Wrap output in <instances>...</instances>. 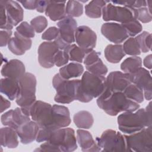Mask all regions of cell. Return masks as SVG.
Wrapping results in <instances>:
<instances>
[{"mask_svg":"<svg viewBox=\"0 0 152 152\" xmlns=\"http://www.w3.org/2000/svg\"><path fill=\"white\" fill-rule=\"evenodd\" d=\"M126 30L129 36L134 37L142 30V26L137 20L133 18L129 21L121 24Z\"/></svg>","mask_w":152,"mask_h":152,"instance_id":"74e56055","label":"cell"},{"mask_svg":"<svg viewBox=\"0 0 152 152\" xmlns=\"http://www.w3.org/2000/svg\"><path fill=\"white\" fill-rule=\"evenodd\" d=\"M60 75L65 80L80 77L84 72V67L78 62H71L61 67L59 70Z\"/></svg>","mask_w":152,"mask_h":152,"instance_id":"83f0119b","label":"cell"},{"mask_svg":"<svg viewBox=\"0 0 152 152\" xmlns=\"http://www.w3.org/2000/svg\"><path fill=\"white\" fill-rule=\"evenodd\" d=\"M110 2L115 5H121L124 7L131 8H139L147 7L146 1H111Z\"/></svg>","mask_w":152,"mask_h":152,"instance_id":"b9f144b4","label":"cell"},{"mask_svg":"<svg viewBox=\"0 0 152 152\" xmlns=\"http://www.w3.org/2000/svg\"><path fill=\"white\" fill-rule=\"evenodd\" d=\"M100 52L93 49L86 54L83 60V62L86 66L91 65V64L97 62L100 58Z\"/></svg>","mask_w":152,"mask_h":152,"instance_id":"ee69618b","label":"cell"},{"mask_svg":"<svg viewBox=\"0 0 152 152\" xmlns=\"http://www.w3.org/2000/svg\"><path fill=\"white\" fill-rule=\"evenodd\" d=\"M36 140L37 142H45L35 151L70 152L77 148L75 131L71 128H62L53 131L40 128Z\"/></svg>","mask_w":152,"mask_h":152,"instance_id":"6da1fadb","label":"cell"},{"mask_svg":"<svg viewBox=\"0 0 152 152\" xmlns=\"http://www.w3.org/2000/svg\"><path fill=\"white\" fill-rule=\"evenodd\" d=\"M48 4V1H37L36 10L39 12H43L45 11L46 7Z\"/></svg>","mask_w":152,"mask_h":152,"instance_id":"f907efd6","label":"cell"},{"mask_svg":"<svg viewBox=\"0 0 152 152\" xmlns=\"http://www.w3.org/2000/svg\"><path fill=\"white\" fill-rule=\"evenodd\" d=\"M5 2L6 1H0V25L1 30H5L7 26Z\"/></svg>","mask_w":152,"mask_h":152,"instance_id":"bcb514c9","label":"cell"},{"mask_svg":"<svg viewBox=\"0 0 152 152\" xmlns=\"http://www.w3.org/2000/svg\"><path fill=\"white\" fill-rule=\"evenodd\" d=\"M24 64L18 59H14L5 63L2 66L1 73L5 78H11L19 81L26 73Z\"/></svg>","mask_w":152,"mask_h":152,"instance_id":"d6986e66","label":"cell"},{"mask_svg":"<svg viewBox=\"0 0 152 152\" xmlns=\"http://www.w3.org/2000/svg\"><path fill=\"white\" fill-rule=\"evenodd\" d=\"M150 102L145 109L134 112H124L118 116L119 129L123 133L131 134L145 127L151 126V112Z\"/></svg>","mask_w":152,"mask_h":152,"instance_id":"3957f363","label":"cell"},{"mask_svg":"<svg viewBox=\"0 0 152 152\" xmlns=\"http://www.w3.org/2000/svg\"><path fill=\"white\" fill-rule=\"evenodd\" d=\"M75 41L80 48L89 52L96 45L97 35L90 27L80 26L75 30Z\"/></svg>","mask_w":152,"mask_h":152,"instance_id":"5bb4252c","label":"cell"},{"mask_svg":"<svg viewBox=\"0 0 152 152\" xmlns=\"http://www.w3.org/2000/svg\"><path fill=\"white\" fill-rule=\"evenodd\" d=\"M131 83L125 73L118 71H112L106 78L105 89L113 92H123Z\"/></svg>","mask_w":152,"mask_h":152,"instance_id":"ac0fdd59","label":"cell"},{"mask_svg":"<svg viewBox=\"0 0 152 152\" xmlns=\"http://www.w3.org/2000/svg\"><path fill=\"white\" fill-rule=\"evenodd\" d=\"M125 74L131 83L143 91L145 99L150 100L152 95V81L149 71L144 68L141 67L133 73Z\"/></svg>","mask_w":152,"mask_h":152,"instance_id":"7c38bea8","label":"cell"},{"mask_svg":"<svg viewBox=\"0 0 152 152\" xmlns=\"http://www.w3.org/2000/svg\"><path fill=\"white\" fill-rule=\"evenodd\" d=\"M48 22L46 17L42 15L36 17L30 21V25L37 33L42 32L48 26Z\"/></svg>","mask_w":152,"mask_h":152,"instance_id":"60d3db41","label":"cell"},{"mask_svg":"<svg viewBox=\"0 0 152 152\" xmlns=\"http://www.w3.org/2000/svg\"><path fill=\"white\" fill-rule=\"evenodd\" d=\"M86 68L89 72L97 75L104 76L108 71L107 66L103 64L100 58L91 65L86 66Z\"/></svg>","mask_w":152,"mask_h":152,"instance_id":"f35d334b","label":"cell"},{"mask_svg":"<svg viewBox=\"0 0 152 152\" xmlns=\"http://www.w3.org/2000/svg\"><path fill=\"white\" fill-rule=\"evenodd\" d=\"M64 50L67 53L69 61L78 63L83 62L86 54L88 52L81 49L75 44H71L69 45Z\"/></svg>","mask_w":152,"mask_h":152,"instance_id":"1f68e13d","label":"cell"},{"mask_svg":"<svg viewBox=\"0 0 152 152\" xmlns=\"http://www.w3.org/2000/svg\"><path fill=\"white\" fill-rule=\"evenodd\" d=\"M66 16L70 17H78L83 13V5L78 1H68L66 2Z\"/></svg>","mask_w":152,"mask_h":152,"instance_id":"836d02e7","label":"cell"},{"mask_svg":"<svg viewBox=\"0 0 152 152\" xmlns=\"http://www.w3.org/2000/svg\"><path fill=\"white\" fill-rule=\"evenodd\" d=\"M81 80H65L56 74L52 79V85L56 90L55 102L61 104H69L77 100Z\"/></svg>","mask_w":152,"mask_h":152,"instance_id":"8992f818","label":"cell"},{"mask_svg":"<svg viewBox=\"0 0 152 152\" xmlns=\"http://www.w3.org/2000/svg\"><path fill=\"white\" fill-rule=\"evenodd\" d=\"M16 31L21 36L28 39L33 38L35 36L34 28L27 21L21 22L16 27Z\"/></svg>","mask_w":152,"mask_h":152,"instance_id":"ab89813d","label":"cell"},{"mask_svg":"<svg viewBox=\"0 0 152 152\" xmlns=\"http://www.w3.org/2000/svg\"><path fill=\"white\" fill-rule=\"evenodd\" d=\"M102 34L110 42L120 44L128 37V34L121 24L105 23L101 27Z\"/></svg>","mask_w":152,"mask_h":152,"instance_id":"9a60e30c","label":"cell"},{"mask_svg":"<svg viewBox=\"0 0 152 152\" xmlns=\"http://www.w3.org/2000/svg\"><path fill=\"white\" fill-rule=\"evenodd\" d=\"M127 151L151 152L152 128L145 127L142 129L129 134L124 135Z\"/></svg>","mask_w":152,"mask_h":152,"instance_id":"52a82bcc","label":"cell"},{"mask_svg":"<svg viewBox=\"0 0 152 152\" xmlns=\"http://www.w3.org/2000/svg\"><path fill=\"white\" fill-rule=\"evenodd\" d=\"M59 29L56 27H50L42 35V39L47 41L55 40L59 36Z\"/></svg>","mask_w":152,"mask_h":152,"instance_id":"f6af8a7d","label":"cell"},{"mask_svg":"<svg viewBox=\"0 0 152 152\" xmlns=\"http://www.w3.org/2000/svg\"><path fill=\"white\" fill-rule=\"evenodd\" d=\"M18 81L20 90L16 103L24 114L30 116L31 107L36 101V78L33 74L26 72Z\"/></svg>","mask_w":152,"mask_h":152,"instance_id":"5b68a950","label":"cell"},{"mask_svg":"<svg viewBox=\"0 0 152 152\" xmlns=\"http://www.w3.org/2000/svg\"><path fill=\"white\" fill-rule=\"evenodd\" d=\"M96 141L101 151H127L124 135L115 130H105Z\"/></svg>","mask_w":152,"mask_h":152,"instance_id":"ba28073f","label":"cell"},{"mask_svg":"<svg viewBox=\"0 0 152 152\" xmlns=\"http://www.w3.org/2000/svg\"><path fill=\"white\" fill-rule=\"evenodd\" d=\"M131 9L134 14V18L137 20L138 21H140L143 23H147L151 21V12H150L147 7Z\"/></svg>","mask_w":152,"mask_h":152,"instance_id":"8d00e7d4","label":"cell"},{"mask_svg":"<svg viewBox=\"0 0 152 152\" xmlns=\"http://www.w3.org/2000/svg\"><path fill=\"white\" fill-rule=\"evenodd\" d=\"M39 129L37 123L30 120L20 126L16 131L21 142L23 144H28L36 139Z\"/></svg>","mask_w":152,"mask_h":152,"instance_id":"44dd1931","label":"cell"},{"mask_svg":"<svg viewBox=\"0 0 152 152\" xmlns=\"http://www.w3.org/2000/svg\"><path fill=\"white\" fill-rule=\"evenodd\" d=\"M77 140L83 151H101V148L96 141L93 139L92 135L88 131L82 129H77Z\"/></svg>","mask_w":152,"mask_h":152,"instance_id":"603a6c76","label":"cell"},{"mask_svg":"<svg viewBox=\"0 0 152 152\" xmlns=\"http://www.w3.org/2000/svg\"><path fill=\"white\" fill-rule=\"evenodd\" d=\"M123 92L128 99L138 103H141L144 101L143 91L132 83L128 85Z\"/></svg>","mask_w":152,"mask_h":152,"instance_id":"d6a6232c","label":"cell"},{"mask_svg":"<svg viewBox=\"0 0 152 152\" xmlns=\"http://www.w3.org/2000/svg\"><path fill=\"white\" fill-rule=\"evenodd\" d=\"M5 8L7 17V26L5 30H12L14 26L23 19L24 11L19 3L15 1H6Z\"/></svg>","mask_w":152,"mask_h":152,"instance_id":"e0dca14e","label":"cell"},{"mask_svg":"<svg viewBox=\"0 0 152 152\" xmlns=\"http://www.w3.org/2000/svg\"><path fill=\"white\" fill-rule=\"evenodd\" d=\"M53 124L52 129L67 127L71 124L70 113L68 108L65 106L53 104L52 106Z\"/></svg>","mask_w":152,"mask_h":152,"instance_id":"ffe728a7","label":"cell"},{"mask_svg":"<svg viewBox=\"0 0 152 152\" xmlns=\"http://www.w3.org/2000/svg\"><path fill=\"white\" fill-rule=\"evenodd\" d=\"M105 88L104 76L95 75L87 71H85L81 80L77 100L83 103H88L94 98L100 96Z\"/></svg>","mask_w":152,"mask_h":152,"instance_id":"277c9868","label":"cell"},{"mask_svg":"<svg viewBox=\"0 0 152 152\" xmlns=\"http://www.w3.org/2000/svg\"><path fill=\"white\" fill-rule=\"evenodd\" d=\"M12 31L7 30H1L0 31V46L1 47L5 46L8 45L11 39Z\"/></svg>","mask_w":152,"mask_h":152,"instance_id":"7dc6e473","label":"cell"},{"mask_svg":"<svg viewBox=\"0 0 152 152\" xmlns=\"http://www.w3.org/2000/svg\"><path fill=\"white\" fill-rule=\"evenodd\" d=\"M59 50L55 41L42 42L38 48V61L41 66L45 68H52L55 64L54 57Z\"/></svg>","mask_w":152,"mask_h":152,"instance_id":"4fadbf2b","label":"cell"},{"mask_svg":"<svg viewBox=\"0 0 152 152\" xmlns=\"http://www.w3.org/2000/svg\"><path fill=\"white\" fill-rule=\"evenodd\" d=\"M69 61L67 53L64 50H59L54 57V64L57 66H62L66 65Z\"/></svg>","mask_w":152,"mask_h":152,"instance_id":"7bdbcfd3","label":"cell"},{"mask_svg":"<svg viewBox=\"0 0 152 152\" xmlns=\"http://www.w3.org/2000/svg\"><path fill=\"white\" fill-rule=\"evenodd\" d=\"M1 112L2 113L11 106V103L9 100L5 99L2 95L1 96Z\"/></svg>","mask_w":152,"mask_h":152,"instance_id":"681fc988","label":"cell"},{"mask_svg":"<svg viewBox=\"0 0 152 152\" xmlns=\"http://www.w3.org/2000/svg\"><path fill=\"white\" fill-rule=\"evenodd\" d=\"M59 36L54 40L60 50H64L75 42V32L77 23L75 19L66 16L57 23Z\"/></svg>","mask_w":152,"mask_h":152,"instance_id":"30bf717a","label":"cell"},{"mask_svg":"<svg viewBox=\"0 0 152 152\" xmlns=\"http://www.w3.org/2000/svg\"><path fill=\"white\" fill-rule=\"evenodd\" d=\"M138 43L141 52L143 53L148 52L151 48V33L144 31L135 37Z\"/></svg>","mask_w":152,"mask_h":152,"instance_id":"d590c367","label":"cell"},{"mask_svg":"<svg viewBox=\"0 0 152 152\" xmlns=\"http://www.w3.org/2000/svg\"><path fill=\"white\" fill-rule=\"evenodd\" d=\"M66 1H48V4L45 11L46 15L53 21L64 19L66 17Z\"/></svg>","mask_w":152,"mask_h":152,"instance_id":"cb8c5ba5","label":"cell"},{"mask_svg":"<svg viewBox=\"0 0 152 152\" xmlns=\"http://www.w3.org/2000/svg\"><path fill=\"white\" fill-rule=\"evenodd\" d=\"M30 121V116L24 114L20 107L10 110L2 114L1 117V121L4 125L15 130Z\"/></svg>","mask_w":152,"mask_h":152,"instance_id":"2e32d148","label":"cell"},{"mask_svg":"<svg viewBox=\"0 0 152 152\" xmlns=\"http://www.w3.org/2000/svg\"><path fill=\"white\" fill-rule=\"evenodd\" d=\"M73 121L77 127L83 129L90 128L94 123L93 115L87 110H81L75 113Z\"/></svg>","mask_w":152,"mask_h":152,"instance_id":"f1b7e54d","label":"cell"},{"mask_svg":"<svg viewBox=\"0 0 152 152\" xmlns=\"http://www.w3.org/2000/svg\"><path fill=\"white\" fill-rule=\"evenodd\" d=\"M97 106L107 115L116 116L121 112H135L139 103L128 99L124 92H113L105 89L97 99Z\"/></svg>","mask_w":152,"mask_h":152,"instance_id":"7a4b0ae2","label":"cell"},{"mask_svg":"<svg viewBox=\"0 0 152 152\" xmlns=\"http://www.w3.org/2000/svg\"><path fill=\"white\" fill-rule=\"evenodd\" d=\"M32 45V40L30 39L26 38L16 31L14 32V36L11 37L8 43V49L14 55H22L29 50Z\"/></svg>","mask_w":152,"mask_h":152,"instance_id":"7402d4cb","label":"cell"},{"mask_svg":"<svg viewBox=\"0 0 152 152\" xmlns=\"http://www.w3.org/2000/svg\"><path fill=\"white\" fill-rule=\"evenodd\" d=\"M20 90L19 81L11 78H4L0 80L1 93L5 94L11 100L16 99Z\"/></svg>","mask_w":152,"mask_h":152,"instance_id":"d4e9b609","label":"cell"},{"mask_svg":"<svg viewBox=\"0 0 152 152\" xmlns=\"http://www.w3.org/2000/svg\"><path fill=\"white\" fill-rule=\"evenodd\" d=\"M20 3H21L23 6L27 10H34L37 8V1H33V0H30V1H20Z\"/></svg>","mask_w":152,"mask_h":152,"instance_id":"c3c4849f","label":"cell"},{"mask_svg":"<svg viewBox=\"0 0 152 152\" xmlns=\"http://www.w3.org/2000/svg\"><path fill=\"white\" fill-rule=\"evenodd\" d=\"M142 66V59L138 56H132L125 59L121 64V69L124 73L131 74Z\"/></svg>","mask_w":152,"mask_h":152,"instance_id":"4dcf8cb0","label":"cell"},{"mask_svg":"<svg viewBox=\"0 0 152 152\" xmlns=\"http://www.w3.org/2000/svg\"><path fill=\"white\" fill-rule=\"evenodd\" d=\"M18 135L17 131L10 126L2 127L0 129L1 144L4 147L15 148L18 145Z\"/></svg>","mask_w":152,"mask_h":152,"instance_id":"484cf974","label":"cell"},{"mask_svg":"<svg viewBox=\"0 0 152 152\" xmlns=\"http://www.w3.org/2000/svg\"><path fill=\"white\" fill-rule=\"evenodd\" d=\"M125 54L131 56H138L141 54V50L135 37L128 38L122 45Z\"/></svg>","mask_w":152,"mask_h":152,"instance_id":"e575fe53","label":"cell"},{"mask_svg":"<svg viewBox=\"0 0 152 152\" xmlns=\"http://www.w3.org/2000/svg\"><path fill=\"white\" fill-rule=\"evenodd\" d=\"M30 117L36 122L40 128L52 130V106L46 102L36 100L30 109Z\"/></svg>","mask_w":152,"mask_h":152,"instance_id":"9c48e42d","label":"cell"},{"mask_svg":"<svg viewBox=\"0 0 152 152\" xmlns=\"http://www.w3.org/2000/svg\"><path fill=\"white\" fill-rule=\"evenodd\" d=\"M103 20L105 21H115L121 24L134 18L132 9L116 5L108 1L102 10Z\"/></svg>","mask_w":152,"mask_h":152,"instance_id":"8fae6325","label":"cell"},{"mask_svg":"<svg viewBox=\"0 0 152 152\" xmlns=\"http://www.w3.org/2000/svg\"><path fill=\"white\" fill-rule=\"evenodd\" d=\"M151 61H152V56L151 54L147 55L143 60V64L144 66L147 68L148 69H151L152 64H151Z\"/></svg>","mask_w":152,"mask_h":152,"instance_id":"816d5d0a","label":"cell"},{"mask_svg":"<svg viewBox=\"0 0 152 152\" xmlns=\"http://www.w3.org/2000/svg\"><path fill=\"white\" fill-rule=\"evenodd\" d=\"M108 1L102 0H93L85 6L86 15L91 18H100L102 14V10Z\"/></svg>","mask_w":152,"mask_h":152,"instance_id":"f546056e","label":"cell"},{"mask_svg":"<svg viewBox=\"0 0 152 152\" xmlns=\"http://www.w3.org/2000/svg\"><path fill=\"white\" fill-rule=\"evenodd\" d=\"M106 60L112 64H117L125 56L122 45L121 44L108 45L104 50Z\"/></svg>","mask_w":152,"mask_h":152,"instance_id":"4316f807","label":"cell"}]
</instances>
